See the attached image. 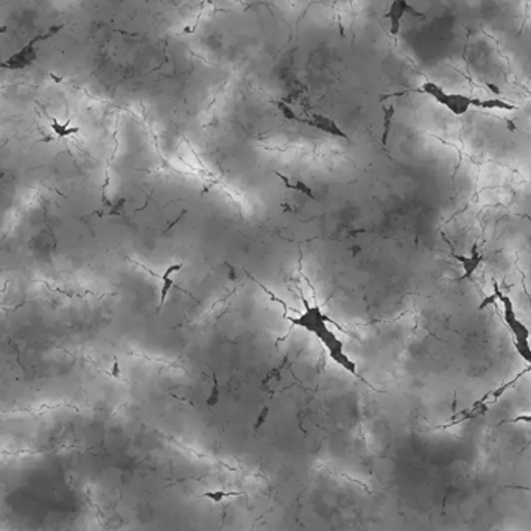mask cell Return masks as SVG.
I'll use <instances>...</instances> for the list:
<instances>
[{"mask_svg": "<svg viewBox=\"0 0 531 531\" xmlns=\"http://www.w3.org/2000/svg\"><path fill=\"white\" fill-rule=\"evenodd\" d=\"M291 321H293L295 324L306 327L307 331L315 333V335L324 343L331 357L338 363L340 366H343L346 371L351 374L357 373V365L349 359L348 355H346L344 346L342 342H340L338 337L332 331H329V327H327V321H329V318L321 312L320 307L307 306L306 313L301 315L300 318H291Z\"/></svg>", "mask_w": 531, "mask_h": 531, "instance_id": "6da1fadb", "label": "cell"}, {"mask_svg": "<svg viewBox=\"0 0 531 531\" xmlns=\"http://www.w3.org/2000/svg\"><path fill=\"white\" fill-rule=\"evenodd\" d=\"M494 300H499L500 304H502L503 309V321L508 329L511 331L512 335V342H514V348L517 351V354L522 357V360H525L531 368V344H530V331L527 329V326L522 323V320L517 316V312L514 309V304H512L511 298L508 295H505L500 291L497 287L494 289ZM492 298H488V300L481 304L480 309H485L488 304L494 302Z\"/></svg>", "mask_w": 531, "mask_h": 531, "instance_id": "7a4b0ae2", "label": "cell"}, {"mask_svg": "<svg viewBox=\"0 0 531 531\" xmlns=\"http://www.w3.org/2000/svg\"><path fill=\"white\" fill-rule=\"evenodd\" d=\"M421 92H424L428 97H432L438 105L444 106L446 110H449L452 114L463 116L466 112L474 108L472 106V97H468L464 94L458 92H446L443 87L437 85L435 81H426L421 86Z\"/></svg>", "mask_w": 531, "mask_h": 531, "instance_id": "3957f363", "label": "cell"}, {"mask_svg": "<svg viewBox=\"0 0 531 531\" xmlns=\"http://www.w3.org/2000/svg\"><path fill=\"white\" fill-rule=\"evenodd\" d=\"M63 27L64 25H61V23H59V25H53L47 30L45 33L34 37L28 44L23 45L19 52H16L14 55H11L8 59H5V61L2 63V67L8 69V70H22V69L30 67V65H33V63L38 59L37 44L53 38L59 32V30H63Z\"/></svg>", "mask_w": 531, "mask_h": 531, "instance_id": "277c9868", "label": "cell"}, {"mask_svg": "<svg viewBox=\"0 0 531 531\" xmlns=\"http://www.w3.org/2000/svg\"><path fill=\"white\" fill-rule=\"evenodd\" d=\"M385 16H386V19L390 21V33L395 38H397L399 33H401V23H402V19L405 16L426 17L419 10L411 7L408 0H393Z\"/></svg>", "mask_w": 531, "mask_h": 531, "instance_id": "5b68a950", "label": "cell"}, {"mask_svg": "<svg viewBox=\"0 0 531 531\" xmlns=\"http://www.w3.org/2000/svg\"><path fill=\"white\" fill-rule=\"evenodd\" d=\"M298 123H306V125H309V127L316 128L318 131H323V133H326V134L338 137V139H343L346 142H351L349 136L344 133L343 128L340 127V125L333 121V118L327 117L324 114H312L309 118L300 116V118H298Z\"/></svg>", "mask_w": 531, "mask_h": 531, "instance_id": "8992f818", "label": "cell"}, {"mask_svg": "<svg viewBox=\"0 0 531 531\" xmlns=\"http://www.w3.org/2000/svg\"><path fill=\"white\" fill-rule=\"evenodd\" d=\"M472 106L474 108H480L485 111H514L516 106L511 105L510 101H506L503 98H486V100H480V98H472Z\"/></svg>", "mask_w": 531, "mask_h": 531, "instance_id": "52a82bcc", "label": "cell"}, {"mask_svg": "<svg viewBox=\"0 0 531 531\" xmlns=\"http://www.w3.org/2000/svg\"><path fill=\"white\" fill-rule=\"evenodd\" d=\"M50 122H52L50 128H52L53 131H55V134H56L58 137H61V139H65V137H69V136H72V134H76V133H79V131H80V127H69L67 123L61 125V123H59V122L56 121L55 117H50Z\"/></svg>", "mask_w": 531, "mask_h": 531, "instance_id": "ba28073f", "label": "cell"}, {"mask_svg": "<svg viewBox=\"0 0 531 531\" xmlns=\"http://www.w3.org/2000/svg\"><path fill=\"white\" fill-rule=\"evenodd\" d=\"M458 259L463 262V265H464V270H466V273H464V276H463V279H466V278H469L470 274H472V273L475 271L477 265L480 264V262H481V259H483V258H481L480 254H475L474 258H468V259H466V258H461V256H458Z\"/></svg>", "mask_w": 531, "mask_h": 531, "instance_id": "9c48e42d", "label": "cell"}, {"mask_svg": "<svg viewBox=\"0 0 531 531\" xmlns=\"http://www.w3.org/2000/svg\"><path fill=\"white\" fill-rule=\"evenodd\" d=\"M276 175L280 178V180L284 181V184H285V186H287L289 189L300 190V192H302V194H306V195H309V196H313V194H312V189H310L306 183H302V181H296L295 184H291V183L289 181V178H287V176L280 175V173H276Z\"/></svg>", "mask_w": 531, "mask_h": 531, "instance_id": "30bf717a", "label": "cell"}, {"mask_svg": "<svg viewBox=\"0 0 531 531\" xmlns=\"http://www.w3.org/2000/svg\"><path fill=\"white\" fill-rule=\"evenodd\" d=\"M393 117H395V106H390L385 111V117H384V144H386V139H388V133H390V128H391V121Z\"/></svg>", "mask_w": 531, "mask_h": 531, "instance_id": "8fae6325", "label": "cell"}, {"mask_svg": "<svg viewBox=\"0 0 531 531\" xmlns=\"http://www.w3.org/2000/svg\"><path fill=\"white\" fill-rule=\"evenodd\" d=\"M178 268H181V265H175V267H170L169 268V270H167L164 274H163V280H164V289H163V300H160V304H163L164 302V300H165V296H167V291H169V289L171 287V284H173V280L169 278L170 276V274L173 273V271H176L178 270Z\"/></svg>", "mask_w": 531, "mask_h": 531, "instance_id": "7c38bea8", "label": "cell"}, {"mask_svg": "<svg viewBox=\"0 0 531 531\" xmlns=\"http://www.w3.org/2000/svg\"><path fill=\"white\" fill-rule=\"evenodd\" d=\"M516 421H519V422H528V424H531V415H523V416H519Z\"/></svg>", "mask_w": 531, "mask_h": 531, "instance_id": "4fadbf2b", "label": "cell"}, {"mask_svg": "<svg viewBox=\"0 0 531 531\" xmlns=\"http://www.w3.org/2000/svg\"><path fill=\"white\" fill-rule=\"evenodd\" d=\"M488 87H489V89H491V91H494V94H495V95H499V94H500V91H499V87H497V86H494V85H491V83H489V85H488Z\"/></svg>", "mask_w": 531, "mask_h": 531, "instance_id": "5bb4252c", "label": "cell"}, {"mask_svg": "<svg viewBox=\"0 0 531 531\" xmlns=\"http://www.w3.org/2000/svg\"><path fill=\"white\" fill-rule=\"evenodd\" d=\"M207 2H209V0H207Z\"/></svg>", "mask_w": 531, "mask_h": 531, "instance_id": "9a60e30c", "label": "cell"}]
</instances>
